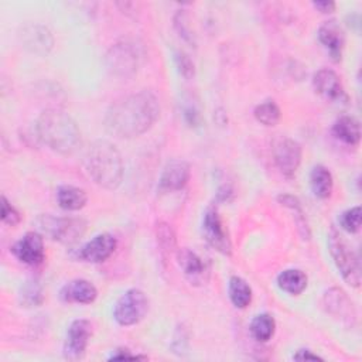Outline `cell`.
Returning <instances> with one entry per match:
<instances>
[{
    "mask_svg": "<svg viewBox=\"0 0 362 362\" xmlns=\"http://www.w3.org/2000/svg\"><path fill=\"white\" fill-rule=\"evenodd\" d=\"M160 116V103L150 90L127 95L112 103L105 115L109 133L122 137H137L153 127Z\"/></svg>",
    "mask_w": 362,
    "mask_h": 362,
    "instance_id": "obj_1",
    "label": "cell"
},
{
    "mask_svg": "<svg viewBox=\"0 0 362 362\" xmlns=\"http://www.w3.org/2000/svg\"><path fill=\"white\" fill-rule=\"evenodd\" d=\"M38 139L59 154H72L82 143L76 122L61 109H45L37 119Z\"/></svg>",
    "mask_w": 362,
    "mask_h": 362,
    "instance_id": "obj_2",
    "label": "cell"
},
{
    "mask_svg": "<svg viewBox=\"0 0 362 362\" xmlns=\"http://www.w3.org/2000/svg\"><path fill=\"white\" fill-rule=\"evenodd\" d=\"M88 175L102 188L115 189L123 178V161L119 150L107 140H96L83 157Z\"/></svg>",
    "mask_w": 362,
    "mask_h": 362,
    "instance_id": "obj_3",
    "label": "cell"
},
{
    "mask_svg": "<svg viewBox=\"0 0 362 362\" xmlns=\"http://www.w3.org/2000/svg\"><path fill=\"white\" fill-rule=\"evenodd\" d=\"M328 249L334 263L346 284L359 287L361 284V262L355 250L344 239V236L331 226L328 232Z\"/></svg>",
    "mask_w": 362,
    "mask_h": 362,
    "instance_id": "obj_4",
    "label": "cell"
},
{
    "mask_svg": "<svg viewBox=\"0 0 362 362\" xmlns=\"http://www.w3.org/2000/svg\"><path fill=\"white\" fill-rule=\"evenodd\" d=\"M141 59L143 49L136 41L120 40L107 49L105 55V65L112 75L130 78L140 68Z\"/></svg>",
    "mask_w": 362,
    "mask_h": 362,
    "instance_id": "obj_5",
    "label": "cell"
},
{
    "mask_svg": "<svg viewBox=\"0 0 362 362\" xmlns=\"http://www.w3.org/2000/svg\"><path fill=\"white\" fill-rule=\"evenodd\" d=\"M35 225L42 235L65 245L75 243L86 230V221L82 218L55 216L49 214L37 216Z\"/></svg>",
    "mask_w": 362,
    "mask_h": 362,
    "instance_id": "obj_6",
    "label": "cell"
},
{
    "mask_svg": "<svg viewBox=\"0 0 362 362\" xmlns=\"http://www.w3.org/2000/svg\"><path fill=\"white\" fill-rule=\"evenodd\" d=\"M148 311V298L139 288H129L116 301L113 318L122 327H130L140 322Z\"/></svg>",
    "mask_w": 362,
    "mask_h": 362,
    "instance_id": "obj_7",
    "label": "cell"
},
{
    "mask_svg": "<svg viewBox=\"0 0 362 362\" xmlns=\"http://www.w3.org/2000/svg\"><path fill=\"white\" fill-rule=\"evenodd\" d=\"M273 160L284 177L293 178L301 163V146L290 137H279L273 143Z\"/></svg>",
    "mask_w": 362,
    "mask_h": 362,
    "instance_id": "obj_8",
    "label": "cell"
},
{
    "mask_svg": "<svg viewBox=\"0 0 362 362\" xmlns=\"http://www.w3.org/2000/svg\"><path fill=\"white\" fill-rule=\"evenodd\" d=\"M18 41L23 48L35 55H47L54 47V37L51 31L38 23H27L18 30Z\"/></svg>",
    "mask_w": 362,
    "mask_h": 362,
    "instance_id": "obj_9",
    "label": "cell"
},
{
    "mask_svg": "<svg viewBox=\"0 0 362 362\" xmlns=\"http://www.w3.org/2000/svg\"><path fill=\"white\" fill-rule=\"evenodd\" d=\"M202 233L205 240L222 255H230L232 245L229 236L223 228L218 209L215 206H208L202 218Z\"/></svg>",
    "mask_w": 362,
    "mask_h": 362,
    "instance_id": "obj_10",
    "label": "cell"
},
{
    "mask_svg": "<svg viewBox=\"0 0 362 362\" xmlns=\"http://www.w3.org/2000/svg\"><path fill=\"white\" fill-rule=\"evenodd\" d=\"M92 335V325L88 320H75L68 327L64 341V356L69 361H78L85 355Z\"/></svg>",
    "mask_w": 362,
    "mask_h": 362,
    "instance_id": "obj_11",
    "label": "cell"
},
{
    "mask_svg": "<svg viewBox=\"0 0 362 362\" xmlns=\"http://www.w3.org/2000/svg\"><path fill=\"white\" fill-rule=\"evenodd\" d=\"M13 255L28 266H38L45 259L44 240L38 232H27L11 247Z\"/></svg>",
    "mask_w": 362,
    "mask_h": 362,
    "instance_id": "obj_12",
    "label": "cell"
},
{
    "mask_svg": "<svg viewBox=\"0 0 362 362\" xmlns=\"http://www.w3.org/2000/svg\"><path fill=\"white\" fill-rule=\"evenodd\" d=\"M116 238L110 233H99L86 242L78 252L81 260L88 263H102L107 260L116 249Z\"/></svg>",
    "mask_w": 362,
    "mask_h": 362,
    "instance_id": "obj_13",
    "label": "cell"
},
{
    "mask_svg": "<svg viewBox=\"0 0 362 362\" xmlns=\"http://www.w3.org/2000/svg\"><path fill=\"white\" fill-rule=\"evenodd\" d=\"M191 167L187 161L173 160L165 164L158 180V189L164 192H173L182 189L189 180Z\"/></svg>",
    "mask_w": 362,
    "mask_h": 362,
    "instance_id": "obj_14",
    "label": "cell"
},
{
    "mask_svg": "<svg viewBox=\"0 0 362 362\" xmlns=\"http://www.w3.org/2000/svg\"><path fill=\"white\" fill-rule=\"evenodd\" d=\"M313 86L322 98L332 102L346 100V95L342 82L335 71L322 68L318 69L313 76Z\"/></svg>",
    "mask_w": 362,
    "mask_h": 362,
    "instance_id": "obj_15",
    "label": "cell"
},
{
    "mask_svg": "<svg viewBox=\"0 0 362 362\" xmlns=\"http://www.w3.org/2000/svg\"><path fill=\"white\" fill-rule=\"evenodd\" d=\"M322 305L327 313L335 318H341V321H348L352 324L356 320L355 307L341 288L334 287L325 291L322 297Z\"/></svg>",
    "mask_w": 362,
    "mask_h": 362,
    "instance_id": "obj_16",
    "label": "cell"
},
{
    "mask_svg": "<svg viewBox=\"0 0 362 362\" xmlns=\"http://www.w3.org/2000/svg\"><path fill=\"white\" fill-rule=\"evenodd\" d=\"M317 35L320 42L332 57V59L339 61L345 44V35L341 25L335 20H328L320 25Z\"/></svg>",
    "mask_w": 362,
    "mask_h": 362,
    "instance_id": "obj_17",
    "label": "cell"
},
{
    "mask_svg": "<svg viewBox=\"0 0 362 362\" xmlns=\"http://www.w3.org/2000/svg\"><path fill=\"white\" fill-rule=\"evenodd\" d=\"M59 296L66 303H78V304H90L98 297L96 287L85 279H75L64 284L59 291Z\"/></svg>",
    "mask_w": 362,
    "mask_h": 362,
    "instance_id": "obj_18",
    "label": "cell"
},
{
    "mask_svg": "<svg viewBox=\"0 0 362 362\" xmlns=\"http://www.w3.org/2000/svg\"><path fill=\"white\" fill-rule=\"evenodd\" d=\"M177 263L182 270V273L192 283L202 280L204 274L206 273V266L201 259V256L188 247H182L177 250Z\"/></svg>",
    "mask_w": 362,
    "mask_h": 362,
    "instance_id": "obj_19",
    "label": "cell"
},
{
    "mask_svg": "<svg viewBox=\"0 0 362 362\" xmlns=\"http://www.w3.org/2000/svg\"><path fill=\"white\" fill-rule=\"evenodd\" d=\"M334 136L348 146H356L361 140L359 122L352 116H341L332 126Z\"/></svg>",
    "mask_w": 362,
    "mask_h": 362,
    "instance_id": "obj_20",
    "label": "cell"
},
{
    "mask_svg": "<svg viewBox=\"0 0 362 362\" xmlns=\"http://www.w3.org/2000/svg\"><path fill=\"white\" fill-rule=\"evenodd\" d=\"M88 201L86 192L75 185H61L57 189V202L65 211H79Z\"/></svg>",
    "mask_w": 362,
    "mask_h": 362,
    "instance_id": "obj_21",
    "label": "cell"
},
{
    "mask_svg": "<svg viewBox=\"0 0 362 362\" xmlns=\"http://www.w3.org/2000/svg\"><path fill=\"white\" fill-rule=\"evenodd\" d=\"M310 187L313 194L320 199L329 198L334 187L331 171L324 165H315L310 173Z\"/></svg>",
    "mask_w": 362,
    "mask_h": 362,
    "instance_id": "obj_22",
    "label": "cell"
},
{
    "mask_svg": "<svg viewBox=\"0 0 362 362\" xmlns=\"http://www.w3.org/2000/svg\"><path fill=\"white\" fill-rule=\"evenodd\" d=\"M277 286L291 296H298L307 287V276L300 269H286L277 276Z\"/></svg>",
    "mask_w": 362,
    "mask_h": 362,
    "instance_id": "obj_23",
    "label": "cell"
},
{
    "mask_svg": "<svg viewBox=\"0 0 362 362\" xmlns=\"http://www.w3.org/2000/svg\"><path fill=\"white\" fill-rule=\"evenodd\" d=\"M228 294L236 308H246L252 301V288L247 281L239 276H232L229 279Z\"/></svg>",
    "mask_w": 362,
    "mask_h": 362,
    "instance_id": "obj_24",
    "label": "cell"
},
{
    "mask_svg": "<svg viewBox=\"0 0 362 362\" xmlns=\"http://www.w3.org/2000/svg\"><path fill=\"white\" fill-rule=\"evenodd\" d=\"M249 331L252 334V337L259 341V342H267L269 339H272V337L274 335L276 331V321L273 318V315L267 314V313H262L253 317V320L250 321L249 325Z\"/></svg>",
    "mask_w": 362,
    "mask_h": 362,
    "instance_id": "obj_25",
    "label": "cell"
},
{
    "mask_svg": "<svg viewBox=\"0 0 362 362\" xmlns=\"http://www.w3.org/2000/svg\"><path fill=\"white\" fill-rule=\"evenodd\" d=\"M253 115L259 123L264 126H274L280 120L281 112L273 100H264L255 107Z\"/></svg>",
    "mask_w": 362,
    "mask_h": 362,
    "instance_id": "obj_26",
    "label": "cell"
},
{
    "mask_svg": "<svg viewBox=\"0 0 362 362\" xmlns=\"http://www.w3.org/2000/svg\"><path fill=\"white\" fill-rule=\"evenodd\" d=\"M21 303L27 307H37L42 303V288L41 284L37 280H30L25 283V286L21 288Z\"/></svg>",
    "mask_w": 362,
    "mask_h": 362,
    "instance_id": "obj_27",
    "label": "cell"
},
{
    "mask_svg": "<svg viewBox=\"0 0 362 362\" xmlns=\"http://www.w3.org/2000/svg\"><path fill=\"white\" fill-rule=\"evenodd\" d=\"M362 222V209L361 206H354L344 211L339 215V225L348 233H355L359 230Z\"/></svg>",
    "mask_w": 362,
    "mask_h": 362,
    "instance_id": "obj_28",
    "label": "cell"
},
{
    "mask_svg": "<svg viewBox=\"0 0 362 362\" xmlns=\"http://www.w3.org/2000/svg\"><path fill=\"white\" fill-rule=\"evenodd\" d=\"M156 233H157L158 246L161 247L163 252L170 253L171 250H174V247H175V235H174L173 228L168 223H165V222L157 223Z\"/></svg>",
    "mask_w": 362,
    "mask_h": 362,
    "instance_id": "obj_29",
    "label": "cell"
},
{
    "mask_svg": "<svg viewBox=\"0 0 362 362\" xmlns=\"http://www.w3.org/2000/svg\"><path fill=\"white\" fill-rule=\"evenodd\" d=\"M0 202H1V221L10 226L18 225V222L21 221L20 212L7 201L4 195L1 197Z\"/></svg>",
    "mask_w": 362,
    "mask_h": 362,
    "instance_id": "obj_30",
    "label": "cell"
},
{
    "mask_svg": "<svg viewBox=\"0 0 362 362\" xmlns=\"http://www.w3.org/2000/svg\"><path fill=\"white\" fill-rule=\"evenodd\" d=\"M175 64H177V68H178L180 74L184 78L194 76V72H195L194 62L191 61V58L185 52H177L175 54Z\"/></svg>",
    "mask_w": 362,
    "mask_h": 362,
    "instance_id": "obj_31",
    "label": "cell"
},
{
    "mask_svg": "<svg viewBox=\"0 0 362 362\" xmlns=\"http://www.w3.org/2000/svg\"><path fill=\"white\" fill-rule=\"evenodd\" d=\"M174 23H175V28L178 30V33H180V35L185 40V41H188V42H194V34H192V31L188 28V21H187V16H185V13H177V16H175V18H174Z\"/></svg>",
    "mask_w": 362,
    "mask_h": 362,
    "instance_id": "obj_32",
    "label": "cell"
},
{
    "mask_svg": "<svg viewBox=\"0 0 362 362\" xmlns=\"http://www.w3.org/2000/svg\"><path fill=\"white\" fill-rule=\"evenodd\" d=\"M293 359H296V361H324V358H321L320 355L314 354L310 349H298L293 355Z\"/></svg>",
    "mask_w": 362,
    "mask_h": 362,
    "instance_id": "obj_33",
    "label": "cell"
},
{
    "mask_svg": "<svg viewBox=\"0 0 362 362\" xmlns=\"http://www.w3.org/2000/svg\"><path fill=\"white\" fill-rule=\"evenodd\" d=\"M139 358L146 359V356H137V355L130 354V351H129L127 348H119V349H116V351L109 356V359H139Z\"/></svg>",
    "mask_w": 362,
    "mask_h": 362,
    "instance_id": "obj_34",
    "label": "cell"
},
{
    "mask_svg": "<svg viewBox=\"0 0 362 362\" xmlns=\"http://www.w3.org/2000/svg\"><path fill=\"white\" fill-rule=\"evenodd\" d=\"M313 6H314L318 11L324 13V14L332 13V11L335 10V3H334V1H328V0H318V1H314Z\"/></svg>",
    "mask_w": 362,
    "mask_h": 362,
    "instance_id": "obj_35",
    "label": "cell"
},
{
    "mask_svg": "<svg viewBox=\"0 0 362 362\" xmlns=\"http://www.w3.org/2000/svg\"><path fill=\"white\" fill-rule=\"evenodd\" d=\"M229 195H232V189L229 188V187H222L221 189H219V192H218V198H219V201H228V197Z\"/></svg>",
    "mask_w": 362,
    "mask_h": 362,
    "instance_id": "obj_36",
    "label": "cell"
}]
</instances>
